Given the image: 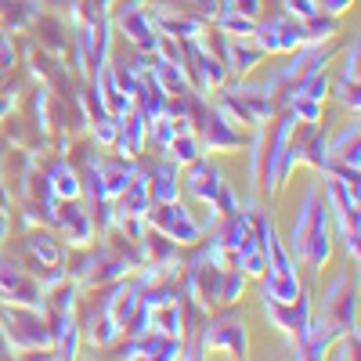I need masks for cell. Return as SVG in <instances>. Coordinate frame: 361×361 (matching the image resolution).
Returning a JSON list of instances; mask_svg holds the SVG:
<instances>
[{
  "mask_svg": "<svg viewBox=\"0 0 361 361\" xmlns=\"http://www.w3.org/2000/svg\"><path fill=\"white\" fill-rule=\"evenodd\" d=\"M163 152H170V159L177 163V166H188V163H195L199 156H202V141H199V134L195 130H188V134H177Z\"/></svg>",
  "mask_w": 361,
  "mask_h": 361,
  "instance_id": "9a60e30c",
  "label": "cell"
},
{
  "mask_svg": "<svg viewBox=\"0 0 361 361\" xmlns=\"http://www.w3.org/2000/svg\"><path fill=\"white\" fill-rule=\"evenodd\" d=\"M350 8V0H318V11H325V15H343Z\"/></svg>",
  "mask_w": 361,
  "mask_h": 361,
  "instance_id": "cb8c5ba5",
  "label": "cell"
},
{
  "mask_svg": "<svg viewBox=\"0 0 361 361\" xmlns=\"http://www.w3.org/2000/svg\"><path fill=\"white\" fill-rule=\"evenodd\" d=\"M44 180H47V188H51L54 199H80V192H83V188H80V173H76L66 159H58V163L47 170Z\"/></svg>",
  "mask_w": 361,
  "mask_h": 361,
  "instance_id": "7c38bea8",
  "label": "cell"
},
{
  "mask_svg": "<svg viewBox=\"0 0 361 361\" xmlns=\"http://www.w3.org/2000/svg\"><path fill=\"white\" fill-rule=\"evenodd\" d=\"M199 141H202V152H231V148H238V130H235V123H228L217 109H209L206 119H202Z\"/></svg>",
  "mask_w": 361,
  "mask_h": 361,
  "instance_id": "9c48e42d",
  "label": "cell"
},
{
  "mask_svg": "<svg viewBox=\"0 0 361 361\" xmlns=\"http://www.w3.org/2000/svg\"><path fill=\"white\" fill-rule=\"evenodd\" d=\"M250 40H253L264 54H289V51H296L300 44H307L304 22L293 18V15H275V18H267V22H257V29H253Z\"/></svg>",
  "mask_w": 361,
  "mask_h": 361,
  "instance_id": "277c9868",
  "label": "cell"
},
{
  "mask_svg": "<svg viewBox=\"0 0 361 361\" xmlns=\"http://www.w3.org/2000/svg\"><path fill=\"white\" fill-rule=\"evenodd\" d=\"M289 112L296 123H304V127H318L322 123V102L318 98H289Z\"/></svg>",
  "mask_w": 361,
  "mask_h": 361,
  "instance_id": "d6986e66",
  "label": "cell"
},
{
  "mask_svg": "<svg viewBox=\"0 0 361 361\" xmlns=\"http://www.w3.org/2000/svg\"><path fill=\"white\" fill-rule=\"evenodd\" d=\"M25 246H29V253L37 257V264H44V267H51V264L62 260V246H58V238H54L51 231H33Z\"/></svg>",
  "mask_w": 361,
  "mask_h": 361,
  "instance_id": "e0dca14e",
  "label": "cell"
},
{
  "mask_svg": "<svg viewBox=\"0 0 361 361\" xmlns=\"http://www.w3.org/2000/svg\"><path fill=\"white\" fill-rule=\"evenodd\" d=\"M116 25L123 29V37H127L137 51H156V47H159V33H156V25H152V18H148V11H145L141 0H130L127 8H119V11H116Z\"/></svg>",
  "mask_w": 361,
  "mask_h": 361,
  "instance_id": "52a82bcc",
  "label": "cell"
},
{
  "mask_svg": "<svg viewBox=\"0 0 361 361\" xmlns=\"http://www.w3.org/2000/svg\"><path fill=\"white\" fill-rule=\"evenodd\" d=\"M221 185H224V180H221V170H217L214 163H209V159H202V156H199L195 163H188V192H192L202 206L217 199Z\"/></svg>",
  "mask_w": 361,
  "mask_h": 361,
  "instance_id": "30bf717a",
  "label": "cell"
},
{
  "mask_svg": "<svg viewBox=\"0 0 361 361\" xmlns=\"http://www.w3.org/2000/svg\"><path fill=\"white\" fill-rule=\"evenodd\" d=\"M0 333H4L8 350H51V325L33 307L4 304L0 307Z\"/></svg>",
  "mask_w": 361,
  "mask_h": 361,
  "instance_id": "6da1fadb",
  "label": "cell"
},
{
  "mask_svg": "<svg viewBox=\"0 0 361 361\" xmlns=\"http://www.w3.org/2000/svg\"><path fill=\"white\" fill-rule=\"evenodd\" d=\"M243 289H246V275L235 264H228L221 271V304H235V300L243 296Z\"/></svg>",
  "mask_w": 361,
  "mask_h": 361,
  "instance_id": "ac0fdd59",
  "label": "cell"
},
{
  "mask_svg": "<svg viewBox=\"0 0 361 361\" xmlns=\"http://www.w3.org/2000/svg\"><path fill=\"white\" fill-rule=\"evenodd\" d=\"M329 163L357 166V123H347L333 141H329Z\"/></svg>",
  "mask_w": 361,
  "mask_h": 361,
  "instance_id": "4fadbf2b",
  "label": "cell"
},
{
  "mask_svg": "<svg viewBox=\"0 0 361 361\" xmlns=\"http://www.w3.org/2000/svg\"><path fill=\"white\" fill-rule=\"evenodd\" d=\"M286 15L307 22L311 15H318V0H286Z\"/></svg>",
  "mask_w": 361,
  "mask_h": 361,
  "instance_id": "44dd1931",
  "label": "cell"
},
{
  "mask_svg": "<svg viewBox=\"0 0 361 361\" xmlns=\"http://www.w3.org/2000/svg\"><path fill=\"white\" fill-rule=\"evenodd\" d=\"M141 4H148V0H141Z\"/></svg>",
  "mask_w": 361,
  "mask_h": 361,
  "instance_id": "484cf974",
  "label": "cell"
},
{
  "mask_svg": "<svg viewBox=\"0 0 361 361\" xmlns=\"http://www.w3.org/2000/svg\"><path fill=\"white\" fill-rule=\"evenodd\" d=\"M148 192H152L156 202H173L180 195V166L173 159H163L148 177Z\"/></svg>",
  "mask_w": 361,
  "mask_h": 361,
  "instance_id": "8fae6325",
  "label": "cell"
},
{
  "mask_svg": "<svg viewBox=\"0 0 361 361\" xmlns=\"http://www.w3.org/2000/svg\"><path fill=\"white\" fill-rule=\"evenodd\" d=\"M11 109H15V94H0V119H4Z\"/></svg>",
  "mask_w": 361,
  "mask_h": 361,
  "instance_id": "d4e9b609",
  "label": "cell"
},
{
  "mask_svg": "<svg viewBox=\"0 0 361 361\" xmlns=\"http://www.w3.org/2000/svg\"><path fill=\"white\" fill-rule=\"evenodd\" d=\"M246 329L243 322H235V318H217V322H209L202 329V343L195 347V354H214V350H228L235 357H246Z\"/></svg>",
  "mask_w": 361,
  "mask_h": 361,
  "instance_id": "8992f818",
  "label": "cell"
},
{
  "mask_svg": "<svg viewBox=\"0 0 361 361\" xmlns=\"http://www.w3.org/2000/svg\"><path fill=\"white\" fill-rule=\"evenodd\" d=\"M228 4H231L235 11L250 15V18H260V0H228Z\"/></svg>",
  "mask_w": 361,
  "mask_h": 361,
  "instance_id": "603a6c76",
  "label": "cell"
},
{
  "mask_svg": "<svg viewBox=\"0 0 361 361\" xmlns=\"http://www.w3.org/2000/svg\"><path fill=\"white\" fill-rule=\"evenodd\" d=\"M116 134H119V119H116V116H98V119H94V141H98V145L109 148V145L116 141Z\"/></svg>",
  "mask_w": 361,
  "mask_h": 361,
  "instance_id": "ffe728a7",
  "label": "cell"
},
{
  "mask_svg": "<svg viewBox=\"0 0 361 361\" xmlns=\"http://www.w3.org/2000/svg\"><path fill=\"white\" fill-rule=\"evenodd\" d=\"M145 221H148V228H152V231L173 238L177 246H192V243H199V235H202L199 221H195L177 199H173V202H159V209L148 206Z\"/></svg>",
  "mask_w": 361,
  "mask_h": 361,
  "instance_id": "3957f363",
  "label": "cell"
},
{
  "mask_svg": "<svg viewBox=\"0 0 361 361\" xmlns=\"http://www.w3.org/2000/svg\"><path fill=\"white\" fill-rule=\"evenodd\" d=\"M109 58H112V22L109 18L87 22L80 37V66L94 76L109 66Z\"/></svg>",
  "mask_w": 361,
  "mask_h": 361,
  "instance_id": "5b68a950",
  "label": "cell"
},
{
  "mask_svg": "<svg viewBox=\"0 0 361 361\" xmlns=\"http://www.w3.org/2000/svg\"><path fill=\"white\" fill-rule=\"evenodd\" d=\"M333 90H336V98H340L347 109H354V112H357V83H350V80H336V87H333Z\"/></svg>",
  "mask_w": 361,
  "mask_h": 361,
  "instance_id": "7402d4cb",
  "label": "cell"
},
{
  "mask_svg": "<svg viewBox=\"0 0 361 361\" xmlns=\"http://www.w3.org/2000/svg\"><path fill=\"white\" fill-rule=\"evenodd\" d=\"M329 221H333L329 202H318L314 199L311 224H307L304 243H300V253H296V260L304 264V267H311V271H322L325 260H329V250H333V228H329Z\"/></svg>",
  "mask_w": 361,
  "mask_h": 361,
  "instance_id": "7a4b0ae2",
  "label": "cell"
},
{
  "mask_svg": "<svg viewBox=\"0 0 361 361\" xmlns=\"http://www.w3.org/2000/svg\"><path fill=\"white\" fill-rule=\"evenodd\" d=\"M134 173H137L134 163H102V188H105V199H116L119 192L130 185Z\"/></svg>",
  "mask_w": 361,
  "mask_h": 361,
  "instance_id": "5bb4252c",
  "label": "cell"
},
{
  "mask_svg": "<svg viewBox=\"0 0 361 361\" xmlns=\"http://www.w3.org/2000/svg\"><path fill=\"white\" fill-rule=\"evenodd\" d=\"M296 293H300L296 275H275V271H267V275H264V296H267V300H279V304H293Z\"/></svg>",
  "mask_w": 361,
  "mask_h": 361,
  "instance_id": "2e32d148",
  "label": "cell"
},
{
  "mask_svg": "<svg viewBox=\"0 0 361 361\" xmlns=\"http://www.w3.org/2000/svg\"><path fill=\"white\" fill-rule=\"evenodd\" d=\"M264 314L271 318V325H275V329H282V333H289L296 340L300 333H304L307 318H311V296L300 289L293 304H279V300H267L264 296Z\"/></svg>",
  "mask_w": 361,
  "mask_h": 361,
  "instance_id": "ba28073f",
  "label": "cell"
}]
</instances>
